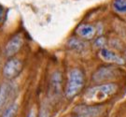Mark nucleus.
<instances>
[{
	"mask_svg": "<svg viewBox=\"0 0 126 117\" xmlns=\"http://www.w3.org/2000/svg\"><path fill=\"white\" fill-rule=\"evenodd\" d=\"M118 89L119 85L115 82L99 83L86 91L84 100L88 103H100L116 94Z\"/></svg>",
	"mask_w": 126,
	"mask_h": 117,
	"instance_id": "1",
	"label": "nucleus"
},
{
	"mask_svg": "<svg viewBox=\"0 0 126 117\" xmlns=\"http://www.w3.org/2000/svg\"><path fill=\"white\" fill-rule=\"evenodd\" d=\"M85 83V77L83 71L78 68L71 69L68 73V79L64 94L67 98L71 99L79 94Z\"/></svg>",
	"mask_w": 126,
	"mask_h": 117,
	"instance_id": "2",
	"label": "nucleus"
},
{
	"mask_svg": "<svg viewBox=\"0 0 126 117\" xmlns=\"http://www.w3.org/2000/svg\"><path fill=\"white\" fill-rule=\"evenodd\" d=\"M117 65H105L98 68L93 74L92 80L96 83H105L113 81L122 75V69Z\"/></svg>",
	"mask_w": 126,
	"mask_h": 117,
	"instance_id": "3",
	"label": "nucleus"
},
{
	"mask_svg": "<svg viewBox=\"0 0 126 117\" xmlns=\"http://www.w3.org/2000/svg\"><path fill=\"white\" fill-rule=\"evenodd\" d=\"M23 68V63L20 58L11 57L7 60L2 69V74L6 80L11 81L20 75Z\"/></svg>",
	"mask_w": 126,
	"mask_h": 117,
	"instance_id": "4",
	"label": "nucleus"
},
{
	"mask_svg": "<svg viewBox=\"0 0 126 117\" xmlns=\"http://www.w3.org/2000/svg\"><path fill=\"white\" fill-rule=\"evenodd\" d=\"M104 106L101 104H82L74 109L72 117H98L104 112Z\"/></svg>",
	"mask_w": 126,
	"mask_h": 117,
	"instance_id": "5",
	"label": "nucleus"
},
{
	"mask_svg": "<svg viewBox=\"0 0 126 117\" xmlns=\"http://www.w3.org/2000/svg\"><path fill=\"white\" fill-rule=\"evenodd\" d=\"M23 43H24V39L21 34L14 35L13 37L9 39L5 45L4 50H3L4 55L7 58L14 57V55L19 53L23 48Z\"/></svg>",
	"mask_w": 126,
	"mask_h": 117,
	"instance_id": "6",
	"label": "nucleus"
},
{
	"mask_svg": "<svg viewBox=\"0 0 126 117\" xmlns=\"http://www.w3.org/2000/svg\"><path fill=\"white\" fill-rule=\"evenodd\" d=\"M99 57L106 63L111 64V65H117V66H124L126 63L125 58L122 57L121 54H119L116 51L109 49V48H104L99 50Z\"/></svg>",
	"mask_w": 126,
	"mask_h": 117,
	"instance_id": "7",
	"label": "nucleus"
},
{
	"mask_svg": "<svg viewBox=\"0 0 126 117\" xmlns=\"http://www.w3.org/2000/svg\"><path fill=\"white\" fill-rule=\"evenodd\" d=\"M76 34L79 38L84 40H92L96 36V28L91 23H80L76 28Z\"/></svg>",
	"mask_w": 126,
	"mask_h": 117,
	"instance_id": "8",
	"label": "nucleus"
},
{
	"mask_svg": "<svg viewBox=\"0 0 126 117\" xmlns=\"http://www.w3.org/2000/svg\"><path fill=\"white\" fill-rule=\"evenodd\" d=\"M66 46L69 50L76 53H84L89 47L87 41L79 38L78 36L69 38L66 41Z\"/></svg>",
	"mask_w": 126,
	"mask_h": 117,
	"instance_id": "9",
	"label": "nucleus"
},
{
	"mask_svg": "<svg viewBox=\"0 0 126 117\" xmlns=\"http://www.w3.org/2000/svg\"><path fill=\"white\" fill-rule=\"evenodd\" d=\"M50 94L51 97H57L62 90V75L59 71L52 73L50 80Z\"/></svg>",
	"mask_w": 126,
	"mask_h": 117,
	"instance_id": "10",
	"label": "nucleus"
},
{
	"mask_svg": "<svg viewBox=\"0 0 126 117\" xmlns=\"http://www.w3.org/2000/svg\"><path fill=\"white\" fill-rule=\"evenodd\" d=\"M11 85L8 82H5L0 86V110L7 102L9 95L11 94Z\"/></svg>",
	"mask_w": 126,
	"mask_h": 117,
	"instance_id": "11",
	"label": "nucleus"
},
{
	"mask_svg": "<svg viewBox=\"0 0 126 117\" xmlns=\"http://www.w3.org/2000/svg\"><path fill=\"white\" fill-rule=\"evenodd\" d=\"M112 8L116 13L126 15V0H113Z\"/></svg>",
	"mask_w": 126,
	"mask_h": 117,
	"instance_id": "12",
	"label": "nucleus"
},
{
	"mask_svg": "<svg viewBox=\"0 0 126 117\" xmlns=\"http://www.w3.org/2000/svg\"><path fill=\"white\" fill-rule=\"evenodd\" d=\"M108 44V39L105 36H97L96 38H94V42H93V45L95 49L97 50H101L104 49V48H107V46Z\"/></svg>",
	"mask_w": 126,
	"mask_h": 117,
	"instance_id": "13",
	"label": "nucleus"
},
{
	"mask_svg": "<svg viewBox=\"0 0 126 117\" xmlns=\"http://www.w3.org/2000/svg\"><path fill=\"white\" fill-rule=\"evenodd\" d=\"M19 105L17 103H12L9 105L7 109L4 111V113L1 117H15V115L18 113Z\"/></svg>",
	"mask_w": 126,
	"mask_h": 117,
	"instance_id": "14",
	"label": "nucleus"
},
{
	"mask_svg": "<svg viewBox=\"0 0 126 117\" xmlns=\"http://www.w3.org/2000/svg\"><path fill=\"white\" fill-rule=\"evenodd\" d=\"M113 50V51H120L122 49V42L118 39H111L110 40H108V44Z\"/></svg>",
	"mask_w": 126,
	"mask_h": 117,
	"instance_id": "15",
	"label": "nucleus"
},
{
	"mask_svg": "<svg viewBox=\"0 0 126 117\" xmlns=\"http://www.w3.org/2000/svg\"><path fill=\"white\" fill-rule=\"evenodd\" d=\"M39 117H50V113L47 110V108H45V107H42L41 108L40 113H39Z\"/></svg>",
	"mask_w": 126,
	"mask_h": 117,
	"instance_id": "16",
	"label": "nucleus"
},
{
	"mask_svg": "<svg viewBox=\"0 0 126 117\" xmlns=\"http://www.w3.org/2000/svg\"><path fill=\"white\" fill-rule=\"evenodd\" d=\"M26 117H36V111H35V108H33L30 110V112L28 113Z\"/></svg>",
	"mask_w": 126,
	"mask_h": 117,
	"instance_id": "17",
	"label": "nucleus"
},
{
	"mask_svg": "<svg viewBox=\"0 0 126 117\" xmlns=\"http://www.w3.org/2000/svg\"><path fill=\"white\" fill-rule=\"evenodd\" d=\"M3 15H4V9L0 6V22H1L2 19H3Z\"/></svg>",
	"mask_w": 126,
	"mask_h": 117,
	"instance_id": "18",
	"label": "nucleus"
},
{
	"mask_svg": "<svg viewBox=\"0 0 126 117\" xmlns=\"http://www.w3.org/2000/svg\"><path fill=\"white\" fill-rule=\"evenodd\" d=\"M125 61H126V50H125Z\"/></svg>",
	"mask_w": 126,
	"mask_h": 117,
	"instance_id": "19",
	"label": "nucleus"
}]
</instances>
